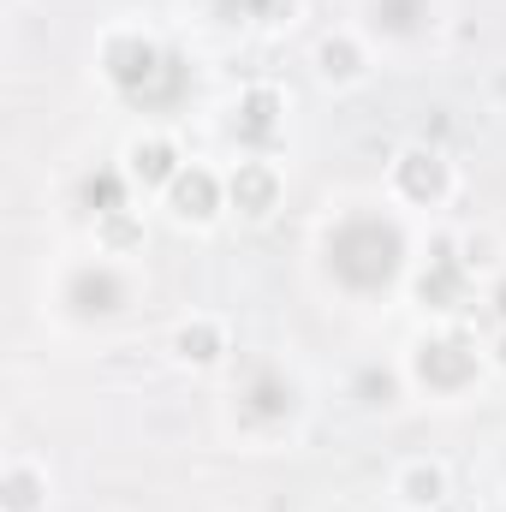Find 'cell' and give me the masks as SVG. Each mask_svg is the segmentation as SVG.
Segmentation results:
<instances>
[{"instance_id":"7402d4cb","label":"cell","mask_w":506,"mask_h":512,"mask_svg":"<svg viewBox=\"0 0 506 512\" xmlns=\"http://www.w3.org/2000/svg\"><path fill=\"white\" fill-rule=\"evenodd\" d=\"M501 358H506V346H501Z\"/></svg>"},{"instance_id":"ffe728a7","label":"cell","mask_w":506,"mask_h":512,"mask_svg":"<svg viewBox=\"0 0 506 512\" xmlns=\"http://www.w3.org/2000/svg\"><path fill=\"white\" fill-rule=\"evenodd\" d=\"M108 239H114V245H131V239H137V227L120 221V215H108Z\"/></svg>"},{"instance_id":"ac0fdd59","label":"cell","mask_w":506,"mask_h":512,"mask_svg":"<svg viewBox=\"0 0 506 512\" xmlns=\"http://www.w3.org/2000/svg\"><path fill=\"white\" fill-rule=\"evenodd\" d=\"M36 507V477L30 471H12L6 477V512H30Z\"/></svg>"},{"instance_id":"9c48e42d","label":"cell","mask_w":506,"mask_h":512,"mask_svg":"<svg viewBox=\"0 0 506 512\" xmlns=\"http://www.w3.org/2000/svg\"><path fill=\"white\" fill-rule=\"evenodd\" d=\"M274 197H280V179H274L262 161H245V167L233 173V203H239L245 215H268Z\"/></svg>"},{"instance_id":"7a4b0ae2","label":"cell","mask_w":506,"mask_h":512,"mask_svg":"<svg viewBox=\"0 0 506 512\" xmlns=\"http://www.w3.org/2000/svg\"><path fill=\"white\" fill-rule=\"evenodd\" d=\"M167 72V54L161 48H149L143 36H120V42H108V78L126 90V96H149L155 90V78Z\"/></svg>"},{"instance_id":"d6986e66","label":"cell","mask_w":506,"mask_h":512,"mask_svg":"<svg viewBox=\"0 0 506 512\" xmlns=\"http://www.w3.org/2000/svg\"><path fill=\"white\" fill-rule=\"evenodd\" d=\"M358 393H364L370 405H387V399H393V376H387V370H364V382H358Z\"/></svg>"},{"instance_id":"7c38bea8","label":"cell","mask_w":506,"mask_h":512,"mask_svg":"<svg viewBox=\"0 0 506 512\" xmlns=\"http://www.w3.org/2000/svg\"><path fill=\"white\" fill-rule=\"evenodd\" d=\"M131 173H137L143 185H161V179L173 185V179H179V167H173V149H167V143H137V149H131Z\"/></svg>"},{"instance_id":"9a60e30c","label":"cell","mask_w":506,"mask_h":512,"mask_svg":"<svg viewBox=\"0 0 506 512\" xmlns=\"http://www.w3.org/2000/svg\"><path fill=\"white\" fill-rule=\"evenodd\" d=\"M441 489H447V477H441L435 465H411V471H405V495H411V501H441Z\"/></svg>"},{"instance_id":"5bb4252c","label":"cell","mask_w":506,"mask_h":512,"mask_svg":"<svg viewBox=\"0 0 506 512\" xmlns=\"http://www.w3.org/2000/svg\"><path fill=\"white\" fill-rule=\"evenodd\" d=\"M84 209H96V215H120V209H126V185H120L114 173H90V179H84Z\"/></svg>"},{"instance_id":"8fae6325","label":"cell","mask_w":506,"mask_h":512,"mask_svg":"<svg viewBox=\"0 0 506 512\" xmlns=\"http://www.w3.org/2000/svg\"><path fill=\"white\" fill-rule=\"evenodd\" d=\"M370 24L387 36H417L429 24V0H370Z\"/></svg>"},{"instance_id":"44dd1931","label":"cell","mask_w":506,"mask_h":512,"mask_svg":"<svg viewBox=\"0 0 506 512\" xmlns=\"http://www.w3.org/2000/svg\"><path fill=\"white\" fill-rule=\"evenodd\" d=\"M495 310H501V316H506V280H501V292H495Z\"/></svg>"},{"instance_id":"52a82bcc","label":"cell","mask_w":506,"mask_h":512,"mask_svg":"<svg viewBox=\"0 0 506 512\" xmlns=\"http://www.w3.org/2000/svg\"><path fill=\"white\" fill-rule=\"evenodd\" d=\"M215 203H221V185H215L203 167H191V173L173 179V215H179V221H209Z\"/></svg>"},{"instance_id":"8992f818","label":"cell","mask_w":506,"mask_h":512,"mask_svg":"<svg viewBox=\"0 0 506 512\" xmlns=\"http://www.w3.org/2000/svg\"><path fill=\"white\" fill-rule=\"evenodd\" d=\"M459 292H465L459 256H453V245H441V251H435V262H429V274L417 280V298H423L429 310H459Z\"/></svg>"},{"instance_id":"2e32d148","label":"cell","mask_w":506,"mask_h":512,"mask_svg":"<svg viewBox=\"0 0 506 512\" xmlns=\"http://www.w3.org/2000/svg\"><path fill=\"white\" fill-rule=\"evenodd\" d=\"M227 18H286L292 0H215Z\"/></svg>"},{"instance_id":"30bf717a","label":"cell","mask_w":506,"mask_h":512,"mask_svg":"<svg viewBox=\"0 0 506 512\" xmlns=\"http://www.w3.org/2000/svg\"><path fill=\"white\" fill-rule=\"evenodd\" d=\"M274 126H280V96L274 90H251L239 102V137L245 143H274Z\"/></svg>"},{"instance_id":"6da1fadb","label":"cell","mask_w":506,"mask_h":512,"mask_svg":"<svg viewBox=\"0 0 506 512\" xmlns=\"http://www.w3.org/2000/svg\"><path fill=\"white\" fill-rule=\"evenodd\" d=\"M399 262H405V239H399V227L381 221V215H352V221L328 239V268H334V280L352 286V292H381V286L399 274Z\"/></svg>"},{"instance_id":"4fadbf2b","label":"cell","mask_w":506,"mask_h":512,"mask_svg":"<svg viewBox=\"0 0 506 512\" xmlns=\"http://www.w3.org/2000/svg\"><path fill=\"white\" fill-rule=\"evenodd\" d=\"M179 358H185V364H215V358H221V328H215V322L179 328Z\"/></svg>"},{"instance_id":"e0dca14e","label":"cell","mask_w":506,"mask_h":512,"mask_svg":"<svg viewBox=\"0 0 506 512\" xmlns=\"http://www.w3.org/2000/svg\"><path fill=\"white\" fill-rule=\"evenodd\" d=\"M322 72L328 78H352L358 72V48L352 42H322Z\"/></svg>"},{"instance_id":"277c9868","label":"cell","mask_w":506,"mask_h":512,"mask_svg":"<svg viewBox=\"0 0 506 512\" xmlns=\"http://www.w3.org/2000/svg\"><path fill=\"white\" fill-rule=\"evenodd\" d=\"M66 298H72L78 316H114V310L126 304V286H120V274H108V268H84V274H72Z\"/></svg>"},{"instance_id":"5b68a950","label":"cell","mask_w":506,"mask_h":512,"mask_svg":"<svg viewBox=\"0 0 506 512\" xmlns=\"http://www.w3.org/2000/svg\"><path fill=\"white\" fill-rule=\"evenodd\" d=\"M399 191L417 197V203H435L447 191V161L435 149H405L399 155Z\"/></svg>"},{"instance_id":"3957f363","label":"cell","mask_w":506,"mask_h":512,"mask_svg":"<svg viewBox=\"0 0 506 512\" xmlns=\"http://www.w3.org/2000/svg\"><path fill=\"white\" fill-rule=\"evenodd\" d=\"M417 376L429 387H441V393H453V387H465L477 376V352H471L465 340H429V346L417 352Z\"/></svg>"},{"instance_id":"ba28073f","label":"cell","mask_w":506,"mask_h":512,"mask_svg":"<svg viewBox=\"0 0 506 512\" xmlns=\"http://www.w3.org/2000/svg\"><path fill=\"white\" fill-rule=\"evenodd\" d=\"M286 411H292V382L274 376V370H262V376L245 387V417H251V423H280Z\"/></svg>"}]
</instances>
